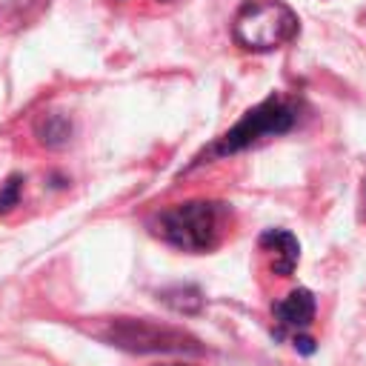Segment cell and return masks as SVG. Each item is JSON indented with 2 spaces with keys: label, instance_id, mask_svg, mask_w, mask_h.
I'll return each instance as SVG.
<instances>
[{
  "label": "cell",
  "instance_id": "6",
  "mask_svg": "<svg viewBox=\"0 0 366 366\" xmlns=\"http://www.w3.org/2000/svg\"><path fill=\"white\" fill-rule=\"evenodd\" d=\"M257 243L269 254L274 274L289 277L295 272V266L300 260V243H297V237L292 232H286V229H266Z\"/></svg>",
  "mask_w": 366,
  "mask_h": 366
},
{
  "label": "cell",
  "instance_id": "5",
  "mask_svg": "<svg viewBox=\"0 0 366 366\" xmlns=\"http://www.w3.org/2000/svg\"><path fill=\"white\" fill-rule=\"evenodd\" d=\"M315 295L309 289H292L286 297H280L272 306V315L277 320V335L283 332H303L315 320Z\"/></svg>",
  "mask_w": 366,
  "mask_h": 366
},
{
  "label": "cell",
  "instance_id": "10",
  "mask_svg": "<svg viewBox=\"0 0 366 366\" xmlns=\"http://www.w3.org/2000/svg\"><path fill=\"white\" fill-rule=\"evenodd\" d=\"M295 349L303 352V355H312L315 352V340L306 337V335H295Z\"/></svg>",
  "mask_w": 366,
  "mask_h": 366
},
{
  "label": "cell",
  "instance_id": "7",
  "mask_svg": "<svg viewBox=\"0 0 366 366\" xmlns=\"http://www.w3.org/2000/svg\"><path fill=\"white\" fill-rule=\"evenodd\" d=\"M71 132H74L71 120H69L66 114H60V112H46V114H40V117L34 120V134H37V140H40L43 146H49V149L66 146V143L71 140Z\"/></svg>",
  "mask_w": 366,
  "mask_h": 366
},
{
  "label": "cell",
  "instance_id": "1",
  "mask_svg": "<svg viewBox=\"0 0 366 366\" xmlns=\"http://www.w3.org/2000/svg\"><path fill=\"white\" fill-rule=\"evenodd\" d=\"M229 209L217 200H186L166 206L149 217L152 234L183 252H209L220 243Z\"/></svg>",
  "mask_w": 366,
  "mask_h": 366
},
{
  "label": "cell",
  "instance_id": "2",
  "mask_svg": "<svg viewBox=\"0 0 366 366\" xmlns=\"http://www.w3.org/2000/svg\"><path fill=\"white\" fill-rule=\"evenodd\" d=\"M92 337L123 349V352H137V355H149V352H203L200 340L194 335H189L186 329L177 326H166L149 317H109V320H97L86 329Z\"/></svg>",
  "mask_w": 366,
  "mask_h": 366
},
{
  "label": "cell",
  "instance_id": "8",
  "mask_svg": "<svg viewBox=\"0 0 366 366\" xmlns=\"http://www.w3.org/2000/svg\"><path fill=\"white\" fill-rule=\"evenodd\" d=\"M160 300L169 309L180 312V315H197L203 309V295L194 286H172V289H163L160 292Z\"/></svg>",
  "mask_w": 366,
  "mask_h": 366
},
{
  "label": "cell",
  "instance_id": "3",
  "mask_svg": "<svg viewBox=\"0 0 366 366\" xmlns=\"http://www.w3.org/2000/svg\"><path fill=\"white\" fill-rule=\"evenodd\" d=\"M295 123H297V106L280 94H269L263 103L252 106L229 132H223L194 163H203L206 157L212 160V157H229V154L246 152L266 137L286 134Z\"/></svg>",
  "mask_w": 366,
  "mask_h": 366
},
{
  "label": "cell",
  "instance_id": "4",
  "mask_svg": "<svg viewBox=\"0 0 366 366\" xmlns=\"http://www.w3.org/2000/svg\"><path fill=\"white\" fill-rule=\"evenodd\" d=\"M300 20L283 0H246L232 20V37L246 51H272L297 37Z\"/></svg>",
  "mask_w": 366,
  "mask_h": 366
},
{
  "label": "cell",
  "instance_id": "11",
  "mask_svg": "<svg viewBox=\"0 0 366 366\" xmlns=\"http://www.w3.org/2000/svg\"><path fill=\"white\" fill-rule=\"evenodd\" d=\"M163 3H169V0H163Z\"/></svg>",
  "mask_w": 366,
  "mask_h": 366
},
{
  "label": "cell",
  "instance_id": "9",
  "mask_svg": "<svg viewBox=\"0 0 366 366\" xmlns=\"http://www.w3.org/2000/svg\"><path fill=\"white\" fill-rule=\"evenodd\" d=\"M20 192H23V177H20V174H11V177L3 183V189H0V212L14 209L17 200H20Z\"/></svg>",
  "mask_w": 366,
  "mask_h": 366
}]
</instances>
